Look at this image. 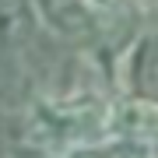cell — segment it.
Listing matches in <instances>:
<instances>
[{
	"label": "cell",
	"instance_id": "cell-1",
	"mask_svg": "<svg viewBox=\"0 0 158 158\" xmlns=\"http://www.w3.org/2000/svg\"><path fill=\"white\" fill-rule=\"evenodd\" d=\"M109 127H113V106L85 91L74 98L39 102L28 113V141L46 151L70 155L88 144L106 141Z\"/></svg>",
	"mask_w": 158,
	"mask_h": 158
},
{
	"label": "cell",
	"instance_id": "cell-2",
	"mask_svg": "<svg viewBox=\"0 0 158 158\" xmlns=\"http://www.w3.org/2000/svg\"><path fill=\"white\" fill-rule=\"evenodd\" d=\"M113 137H127V141H158V102L151 98H127L113 106Z\"/></svg>",
	"mask_w": 158,
	"mask_h": 158
},
{
	"label": "cell",
	"instance_id": "cell-3",
	"mask_svg": "<svg viewBox=\"0 0 158 158\" xmlns=\"http://www.w3.org/2000/svg\"><path fill=\"white\" fill-rule=\"evenodd\" d=\"M63 158H98V155H91V151H85V148H81V151H70V155H63Z\"/></svg>",
	"mask_w": 158,
	"mask_h": 158
},
{
	"label": "cell",
	"instance_id": "cell-4",
	"mask_svg": "<svg viewBox=\"0 0 158 158\" xmlns=\"http://www.w3.org/2000/svg\"><path fill=\"white\" fill-rule=\"evenodd\" d=\"M88 4H91V7H116L119 0H88Z\"/></svg>",
	"mask_w": 158,
	"mask_h": 158
}]
</instances>
